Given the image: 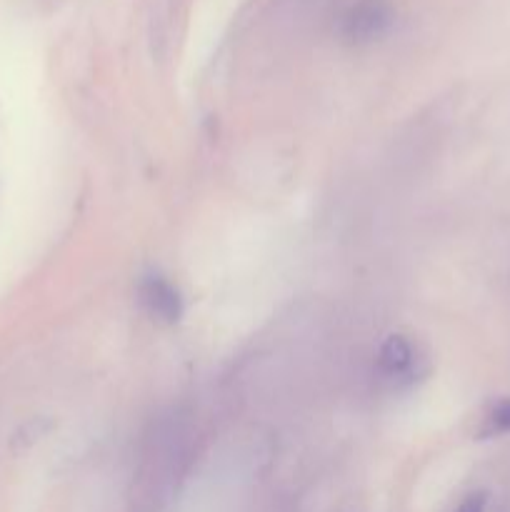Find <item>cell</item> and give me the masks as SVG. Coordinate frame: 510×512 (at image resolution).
<instances>
[{
	"instance_id": "6da1fadb",
	"label": "cell",
	"mask_w": 510,
	"mask_h": 512,
	"mask_svg": "<svg viewBox=\"0 0 510 512\" xmlns=\"http://www.w3.org/2000/svg\"><path fill=\"white\" fill-rule=\"evenodd\" d=\"M393 5L388 0H358L343 20V33L350 43H373L393 25Z\"/></svg>"
},
{
	"instance_id": "7a4b0ae2",
	"label": "cell",
	"mask_w": 510,
	"mask_h": 512,
	"mask_svg": "<svg viewBox=\"0 0 510 512\" xmlns=\"http://www.w3.org/2000/svg\"><path fill=\"white\" fill-rule=\"evenodd\" d=\"M138 300L155 323L175 325L180 320V315H183L180 293L163 275H145L138 285Z\"/></svg>"
},
{
	"instance_id": "5b68a950",
	"label": "cell",
	"mask_w": 510,
	"mask_h": 512,
	"mask_svg": "<svg viewBox=\"0 0 510 512\" xmlns=\"http://www.w3.org/2000/svg\"><path fill=\"white\" fill-rule=\"evenodd\" d=\"M455 512H485V495L483 493L470 495V498H465V503Z\"/></svg>"
},
{
	"instance_id": "277c9868",
	"label": "cell",
	"mask_w": 510,
	"mask_h": 512,
	"mask_svg": "<svg viewBox=\"0 0 510 512\" xmlns=\"http://www.w3.org/2000/svg\"><path fill=\"white\" fill-rule=\"evenodd\" d=\"M510 433V398L500 400L493 405V410L488 413L483 423V435L485 438H493V435H508Z\"/></svg>"
},
{
	"instance_id": "3957f363",
	"label": "cell",
	"mask_w": 510,
	"mask_h": 512,
	"mask_svg": "<svg viewBox=\"0 0 510 512\" xmlns=\"http://www.w3.org/2000/svg\"><path fill=\"white\" fill-rule=\"evenodd\" d=\"M378 365L380 370L393 380H400L405 378V375L413 373L415 350L413 345H410V340L403 338V335H390V338L380 345Z\"/></svg>"
}]
</instances>
